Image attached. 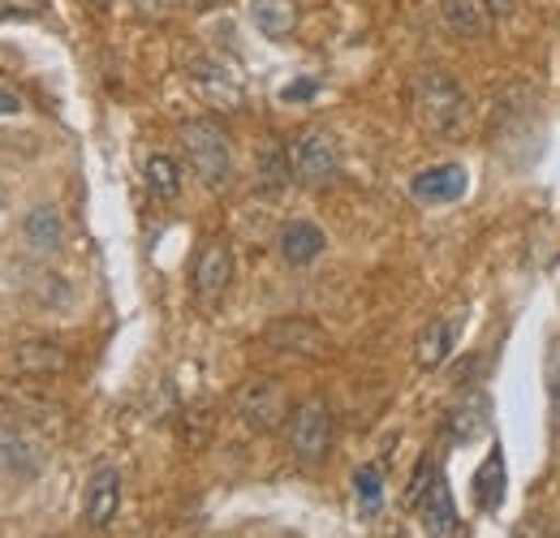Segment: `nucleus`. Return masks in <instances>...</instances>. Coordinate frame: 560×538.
Masks as SVG:
<instances>
[{
  "mask_svg": "<svg viewBox=\"0 0 560 538\" xmlns=\"http://www.w3.org/2000/svg\"><path fill=\"white\" fill-rule=\"evenodd\" d=\"M22 237H26V246L35 255H57L66 246V220H61V211L52 202L31 207L26 220H22Z\"/></svg>",
  "mask_w": 560,
  "mask_h": 538,
  "instance_id": "nucleus-11",
  "label": "nucleus"
},
{
  "mask_svg": "<svg viewBox=\"0 0 560 538\" xmlns=\"http://www.w3.org/2000/svg\"><path fill=\"white\" fill-rule=\"evenodd\" d=\"M190 4H195V9H208V4H215V0H190Z\"/></svg>",
  "mask_w": 560,
  "mask_h": 538,
  "instance_id": "nucleus-27",
  "label": "nucleus"
},
{
  "mask_svg": "<svg viewBox=\"0 0 560 538\" xmlns=\"http://www.w3.org/2000/svg\"><path fill=\"white\" fill-rule=\"evenodd\" d=\"M130 4H135V13H142V17H164V13H173L177 0H130Z\"/></svg>",
  "mask_w": 560,
  "mask_h": 538,
  "instance_id": "nucleus-24",
  "label": "nucleus"
},
{
  "mask_svg": "<svg viewBox=\"0 0 560 538\" xmlns=\"http://www.w3.org/2000/svg\"><path fill=\"white\" fill-rule=\"evenodd\" d=\"M229 280H233V250H229L220 237H211V242H203V250H199V259H195L190 289H195V297H199L203 306H215V302L229 293Z\"/></svg>",
  "mask_w": 560,
  "mask_h": 538,
  "instance_id": "nucleus-7",
  "label": "nucleus"
},
{
  "mask_svg": "<svg viewBox=\"0 0 560 538\" xmlns=\"http://www.w3.org/2000/svg\"><path fill=\"white\" fill-rule=\"evenodd\" d=\"M504 482H509L504 453L491 448L488 457H483V466L475 470V504H479L483 513H500V504H504Z\"/></svg>",
  "mask_w": 560,
  "mask_h": 538,
  "instance_id": "nucleus-16",
  "label": "nucleus"
},
{
  "mask_svg": "<svg viewBox=\"0 0 560 538\" xmlns=\"http://www.w3.org/2000/svg\"><path fill=\"white\" fill-rule=\"evenodd\" d=\"M13 366L22 375H57L66 366V353L52 344V340H26L18 353H13Z\"/></svg>",
  "mask_w": 560,
  "mask_h": 538,
  "instance_id": "nucleus-19",
  "label": "nucleus"
},
{
  "mask_svg": "<svg viewBox=\"0 0 560 538\" xmlns=\"http://www.w3.org/2000/svg\"><path fill=\"white\" fill-rule=\"evenodd\" d=\"M121 513V470L117 466H95L86 478V500H82V517L91 530H108Z\"/></svg>",
  "mask_w": 560,
  "mask_h": 538,
  "instance_id": "nucleus-8",
  "label": "nucleus"
},
{
  "mask_svg": "<svg viewBox=\"0 0 560 538\" xmlns=\"http://www.w3.org/2000/svg\"><path fill=\"white\" fill-rule=\"evenodd\" d=\"M448 440L453 444H470V440H479L483 431L491 426V401L483 393H470L462 405H453L448 409Z\"/></svg>",
  "mask_w": 560,
  "mask_h": 538,
  "instance_id": "nucleus-13",
  "label": "nucleus"
},
{
  "mask_svg": "<svg viewBox=\"0 0 560 538\" xmlns=\"http://www.w3.org/2000/svg\"><path fill=\"white\" fill-rule=\"evenodd\" d=\"M13 113H22V95L0 82V117H13Z\"/></svg>",
  "mask_w": 560,
  "mask_h": 538,
  "instance_id": "nucleus-25",
  "label": "nucleus"
},
{
  "mask_svg": "<svg viewBox=\"0 0 560 538\" xmlns=\"http://www.w3.org/2000/svg\"><path fill=\"white\" fill-rule=\"evenodd\" d=\"M353 491H358L362 508H366V513H375V508H380V500H384V482H380V470H375V466H362V470L353 473Z\"/></svg>",
  "mask_w": 560,
  "mask_h": 538,
  "instance_id": "nucleus-22",
  "label": "nucleus"
},
{
  "mask_svg": "<svg viewBox=\"0 0 560 538\" xmlns=\"http://www.w3.org/2000/svg\"><path fill=\"white\" fill-rule=\"evenodd\" d=\"M544 379H548V405H552V422L560 426V337L548 340V358H544Z\"/></svg>",
  "mask_w": 560,
  "mask_h": 538,
  "instance_id": "nucleus-23",
  "label": "nucleus"
},
{
  "mask_svg": "<svg viewBox=\"0 0 560 538\" xmlns=\"http://www.w3.org/2000/svg\"><path fill=\"white\" fill-rule=\"evenodd\" d=\"M289 177H293V164H289V147L272 142V147L259 155V182H264V190H280V186H289Z\"/></svg>",
  "mask_w": 560,
  "mask_h": 538,
  "instance_id": "nucleus-21",
  "label": "nucleus"
},
{
  "mask_svg": "<svg viewBox=\"0 0 560 538\" xmlns=\"http://www.w3.org/2000/svg\"><path fill=\"white\" fill-rule=\"evenodd\" d=\"M182 147H186V164L195 168V177L208 190H224L233 182V151H229V138L215 121H186Z\"/></svg>",
  "mask_w": 560,
  "mask_h": 538,
  "instance_id": "nucleus-2",
  "label": "nucleus"
},
{
  "mask_svg": "<svg viewBox=\"0 0 560 538\" xmlns=\"http://www.w3.org/2000/svg\"><path fill=\"white\" fill-rule=\"evenodd\" d=\"M440 22L457 39H483L491 26V13L479 0H440Z\"/></svg>",
  "mask_w": 560,
  "mask_h": 538,
  "instance_id": "nucleus-14",
  "label": "nucleus"
},
{
  "mask_svg": "<svg viewBox=\"0 0 560 538\" xmlns=\"http://www.w3.org/2000/svg\"><path fill=\"white\" fill-rule=\"evenodd\" d=\"M415 508H419V522L427 538H457V504H453V491L444 482V473H431V457L419 461L415 473V491H410Z\"/></svg>",
  "mask_w": 560,
  "mask_h": 538,
  "instance_id": "nucleus-3",
  "label": "nucleus"
},
{
  "mask_svg": "<svg viewBox=\"0 0 560 538\" xmlns=\"http://www.w3.org/2000/svg\"><path fill=\"white\" fill-rule=\"evenodd\" d=\"M250 22L268 39H289L298 31V0H250Z\"/></svg>",
  "mask_w": 560,
  "mask_h": 538,
  "instance_id": "nucleus-15",
  "label": "nucleus"
},
{
  "mask_svg": "<svg viewBox=\"0 0 560 538\" xmlns=\"http://www.w3.org/2000/svg\"><path fill=\"white\" fill-rule=\"evenodd\" d=\"M289 164H293V182H302V186H311V190H328V186H337V177H341L337 142H332V134H324V130H306V134L293 138Z\"/></svg>",
  "mask_w": 560,
  "mask_h": 538,
  "instance_id": "nucleus-5",
  "label": "nucleus"
},
{
  "mask_svg": "<svg viewBox=\"0 0 560 538\" xmlns=\"http://www.w3.org/2000/svg\"><path fill=\"white\" fill-rule=\"evenodd\" d=\"M142 177H147V190H151V199L173 202L177 195H182V164H177L173 155H164V151L147 155V164H142Z\"/></svg>",
  "mask_w": 560,
  "mask_h": 538,
  "instance_id": "nucleus-17",
  "label": "nucleus"
},
{
  "mask_svg": "<svg viewBox=\"0 0 560 538\" xmlns=\"http://www.w3.org/2000/svg\"><path fill=\"white\" fill-rule=\"evenodd\" d=\"M466 168L462 164H435V168H422L419 177L410 182V195L427 207H440V202H457L466 195Z\"/></svg>",
  "mask_w": 560,
  "mask_h": 538,
  "instance_id": "nucleus-10",
  "label": "nucleus"
},
{
  "mask_svg": "<svg viewBox=\"0 0 560 538\" xmlns=\"http://www.w3.org/2000/svg\"><path fill=\"white\" fill-rule=\"evenodd\" d=\"M410 113L419 121L422 134L431 138H457L466 130V117H470V104H466V91L440 73V69H422L410 86Z\"/></svg>",
  "mask_w": 560,
  "mask_h": 538,
  "instance_id": "nucleus-1",
  "label": "nucleus"
},
{
  "mask_svg": "<svg viewBox=\"0 0 560 538\" xmlns=\"http://www.w3.org/2000/svg\"><path fill=\"white\" fill-rule=\"evenodd\" d=\"M237 418L259 435L280 431V422L289 418V393L280 388V379H272V375L246 379L237 393Z\"/></svg>",
  "mask_w": 560,
  "mask_h": 538,
  "instance_id": "nucleus-6",
  "label": "nucleus"
},
{
  "mask_svg": "<svg viewBox=\"0 0 560 538\" xmlns=\"http://www.w3.org/2000/svg\"><path fill=\"white\" fill-rule=\"evenodd\" d=\"M264 340L280 353H298V358H319L328 349L324 328H315L311 319H277L264 328Z\"/></svg>",
  "mask_w": 560,
  "mask_h": 538,
  "instance_id": "nucleus-9",
  "label": "nucleus"
},
{
  "mask_svg": "<svg viewBox=\"0 0 560 538\" xmlns=\"http://www.w3.org/2000/svg\"><path fill=\"white\" fill-rule=\"evenodd\" d=\"M332 448V409L324 397H311L289 413V453L302 466H319Z\"/></svg>",
  "mask_w": 560,
  "mask_h": 538,
  "instance_id": "nucleus-4",
  "label": "nucleus"
},
{
  "mask_svg": "<svg viewBox=\"0 0 560 538\" xmlns=\"http://www.w3.org/2000/svg\"><path fill=\"white\" fill-rule=\"evenodd\" d=\"M324 246H328V237H324V229L311 224V220H289V224L280 229V255H284L289 268L315 264V259L324 255Z\"/></svg>",
  "mask_w": 560,
  "mask_h": 538,
  "instance_id": "nucleus-12",
  "label": "nucleus"
},
{
  "mask_svg": "<svg viewBox=\"0 0 560 538\" xmlns=\"http://www.w3.org/2000/svg\"><path fill=\"white\" fill-rule=\"evenodd\" d=\"M0 207H4V195H0Z\"/></svg>",
  "mask_w": 560,
  "mask_h": 538,
  "instance_id": "nucleus-28",
  "label": "nucleus"
},
{
  "mask_svg": "<svg viewBox=\"0 0 560 538\" xmlns=\"http://www.w3.org/2000/svg\"><path fill=\"white\" fill-rule=\"evenodd\" d=\"M0 470L31 478V473L39 470V457H35V448H31L22 435H13V431H0Z\"/></svg>",
  "mask_w": 560,
  "mask_h": 538,
  "instance_id": "nucleus-20",
  "label": "nucleus"
},
{
  "mask_svg": "<svg viewBox=\"0 0 560 538\" xmlns=\"http://www.w3.org/2000/svg\"><path fill=\"white\" fill-rule=\"evenodd\" d=\"M479 4H483V9H488L491 17H509V13H513V9H517V0H479Z\"/></svg>",
  "mask_w": 560,
  "mask_h": 538,
  "instance_id": "nucleus-26",
  "label": "nucleus"
},
{
  "mask_svg": "<svg viewBox=\"0 0 560 538\" xmlns=\"http://www.w3.org/2000/svg\"><path fill=\"white\" fill-rule=\"evenodd\" d=\"M453 324L448 319H431L427 328L419 332V344H415V358H419L422 371H435V366H444L448 362V353H453Z\"/></svg>",
  "mask_w": 560,
  "mask_h": 538,
  "instance_id": "nucleus-18",
  "label": "nucleus"
}]
</instances>
